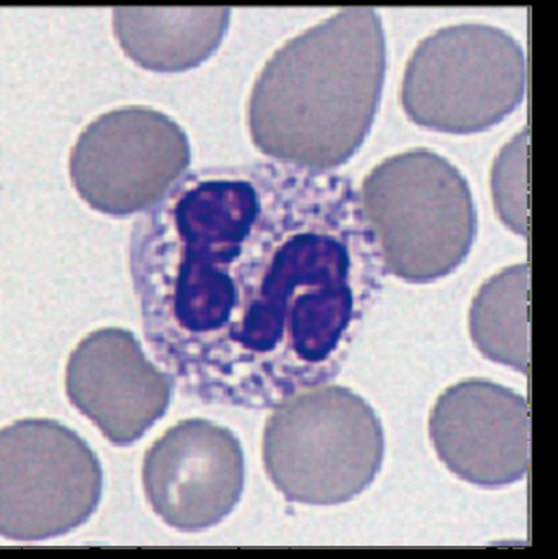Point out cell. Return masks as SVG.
Here are the masks:
<instances>
[{
	"label": "cell",
	"mask_w": 558,
	"mask_h": 559,
	"mask_svg": "<svg viewBox=\"0 0 558 559\" xmlns=\"http://www.w3.org/2000/svg\"><path fill=\"white\" fill-rule=\"evenodd\" d=\"M387 72L382 19L344 9L285 43L249 98L252 143L275 163L331 173L370 133Z\"/></svg>",
	"instance_id": "7a4b0ae2"
},
{
	"label": "cell",
	"mask_w": 558,
	"mask_h": 559,
	"mask_svg": "<svg viewBox=\"0 0 558 559\" xmlns=\"http://www.w3.org/2000/svg\"><path fill=\"white\" fill-rule=\"evenodd\" d=\"M190 144L167 115L124 107L92 121L69 160L72 186L97 212L128 216L156 209L183 179Z\"/></svg>",
	"instance_id": "52a82bcc"
},
{
	"label": "cell",
	"mask_w": 558,
	"mask_h": 559,
	"mask_svg": "<svg viewBox=\"0 0 558 559\" xmlns=\"http://www.w3.org/2000/svg\"><path fill=\"white\" fill-rule=\"evenodd\" d=\"M530 267L513 265L482 285L471 308V335L488 360L523 374L530 368Z\"/></svg>",
	"instance_id": "7c38bea8"
},
{
	"label": "cell",
	"mask_w": 558,
	"mask_h": 559,
	"mask_svg": "<svg viewBox=\"0 0 558 559\" xmlns=\"http://www.w3.org/2000/svg\"><path fill=\"white\" fill-rule=\"evenodd\" d=\"M385 436L369 403L337 384L308 388L275 406L264 430V465L292 502L337 506L372 485Z\"/></svg>",
	"instance_id": "277c9868"
},
{
	"label": "cell",
	"mask_w": 558,
	"mask_h": 559,
	"mask_svg": "<svg viewBox=\"0 0 558 559\" xmlns=\"http://www.w3.org/2000/svg\"><path fill=\"white\" fill-rule=\"evenodd\" d=\"M66 391L114 445L127 447L166 414L174 378L147 360L131 332L108 328L92 332L72 352Z\"/></svg>",
	"instance_id": "30bf717a"
},
{
	"label": "cell",
	"mask_w": 558,
	"mask_h": 559,
	"mask_svg": "<svg viewBox=\"0 0 558 559\" xmlns=\"http://www.w3.org/2000/svg\"><path fill=\"white\" fill-rule=\"evenodd\" d=\"M377 261L353 183L278 163L189 174L130 245L154 355L202 400L245 406L336 374Z\"/></svg>",
	"instance_id": "6da1fadb"
},
{
	"label": "cell",
	"mask_w": 558,
	"mask_h": 559,
	"mask_svg": "<svg viewBox=\"0 0 558 559\" xmlns=\"http://www.w3.org/2000/svg\"><path fill=\"white\" fill-rule=\"evenodd\" d=\"M526 79V55L510 33L484 23L446 26L409 58L403 110L426 130L482 133L520 107Z\"/></svg>",
	"instance_id": "5b68a950"
},
{
	"label": "cell",
	"mask_w": 558,
	"mask_h": 559,
	"mask_svg": "<svg viewBox=\"0 0 558 559\" xmlns=\"http://www.w3.org/2000/svg\"><path fill=\"white\" fill-rule=\"evenodd\" d=\"M102 489L100 462L74 430L26 419L0 432V534L7 540L69 534L97 511Z\"/></svg>",
	"instance_id": "8992f818"
},
{
	"label": "cell",
	"mask_w": 558,
	"mask_h": 559,
	"mask_svg": "<svg viewBox=\"0 0 558 559\" xmlns=\"http://www.w3.org/2000/svg\"><path fill=\"white\" fill-rule=\"evenodd\" d=\"M228 9H115L114 29L128 58L154 72H182L209 59L229 26Z\"/></svg>",
	"instance_id": "8fae6325"
},
{
	"label": "cell",
	"mask_w": 558,
	"mask_h": 559,
	"mask_svg": "<svg viewBox=\"0 0 558 559\" xmlns=\"http://www.w3.org/2000/svg\"><path fill=\"white\" fill-rule=\"evenodd\" d=\"M360 206L383 271L408 283L448 277L477 238L467 180L446 157L423 147L373 167Z\"/></svg>",
	"instance_id": "3957f363"
},
{
	"label": "cell",
	"mask_w": 558,
	"mask_h": 559,
	"mask_svg": "<svg viewBox=\"0 0 558 559\" xmlns=\"http://www.w3.org/2000/svg\"><path fill=\"white\" fill-rule=\"evenodd\" d=\"M429 437L449 472L482 488H503L530 468V404L494 381L448 388L432 407Z\"/></svg>",
	"instance_id": "9c48e42d"
},
{
	"label": "cell",
	"mask_w": 558,
	"mask_h": 559,
	"mask_svg": "<svg viewBox=\"0 0 558 559\" xmlns=\"http://www.w3.org/2000/svg\"><path fill=\"white\" fill-rule=\"evenodd\" d=\"M245 453L231 430L189 419L167 430L146 453L143 485L169 527L202 532L219 524L241 499Z\"/></svg>",
	"instance_id": "ba28073f"
}]
</instances>
